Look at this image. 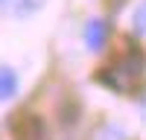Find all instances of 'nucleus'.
Segmentation results:
<instances>
[{
    "mask_svg": "<svg viewBox=\"0 0 146 140\" xmlns=\"http://www.w3.org/2000/svg\"><path fill=\"white\" fill-rule=\"evenodd\" d=\"M143 70H146V58H143V53L131 50V53H126V55H120L114 64H108V67L102 70L100 79H102V85L114 88L117 93H129V90L143 79Z\"/></svg>",
    "mask_w": 146,
    "mask_h": 140,
    "instance_id": "nucleus-1",
    "label": "nucleus"
},
{
    "mask_svg": "<svg viewBox=\"0 0 146 140\" xmlns=\"http://www.w3.org/2000/svg\"><path fill=\"white\" fill-rule=\"evenodd\" d=\"M12 134H15V140H44L47 128L41 123V117H35V114H18L15 120H12Z\"/></svg>",
    "mask_w": 146,
    "mask_h": 140,
    "instance_id": "nucleus-2",
    "label": "nucleus"
},
{
    "mask_svg": "<svg viewBox=\"0 0 146 140\" xmlns=\"http://www.w3.org/2000/svg\"><path fill=\"white\" fill-rule=\"evenodd\" d=\"M105 38H108V23L105 20H91L88 26H85V44L91 47V50H102L105 47Z\"/></svg>",
    "mask_w": 146,
    "mask_h": 140,
    "instance_id": "nucleus-3",
    "label": "nucleus"
},
{
    "mask_svg": "<svg viewBox=\"0 0 146 140\" xmlns=\"http://www.w3.org/2000/svg\"><path fill=\"white\" fill-rule=\"evenodd\" d=\"M18 90V76L9 67H0V99H9Z\"/></svg>",
    "mask_w": 146,
    "mask_h": 140,
    "instance_id": "nucleus-4",
    "label": "nucleus"
},
{
    "mask_svg": "<svg viewBox=\"0 0 146 140\" xmlns=\"http://www.w3.org/2000/svg\"><path fill=\"white\" fill-rule=\"evenodd\" d=\"M44 6V0H12V15H18V18H27V15H32V12H38Z\"/></svg>",
    "mask_w": 146,
    "mask_h": 140,
    "instance_id": "nucleus-5",
    "label": "nucleus"
},
{
    "mask_svg": "<svg viewBox=\"0 0 146 140\" xmlns=\"http://www.w3.org/2000/svg\"><path fill=\"white\" fill-rule=\"evenodd\" d=\"M131 23H135V32H146V0H143V3L135 9V20H131Z\"/></svg>",
    "mask_w": 146,
    "mask_h": 140,
    "instance_id": "nucleus-6",
    "label": "nucleus"
},
{
    "mask_svg": "<svg viewBox=\"0 0 146 140\" xmlns=\"http://www.w3.org/2000/svg\"><path fill=\"white\" fill-rule=\"evenodd\" d=\"M108 3H111V6H123V0H108Z\"/></svg>",
    "mask_w": 146,
    "mask_h": 140,
    "instance_id": "nucleus-7",
    "label": "nucleus"
},
{
    "mask_svg": "<svg viewBox=\"0 0 146 140\" xmlns=\"http://www.w3.org/2000/svg\"><path fill=\"white\" fill-rule=\"evenodd\" d=\"M143 117H146V99H143Z\"/></svg>",
    "mask_w": 146,
    "mask_h": 140,
    "instance_id": "nucleus-8",
    "label": "nucleus"
}]
</instances>
